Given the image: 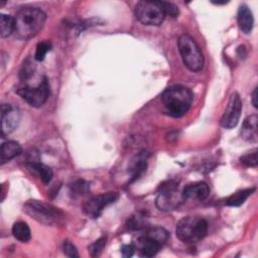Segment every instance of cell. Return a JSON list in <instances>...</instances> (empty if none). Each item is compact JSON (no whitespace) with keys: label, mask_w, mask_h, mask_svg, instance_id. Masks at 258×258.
I'll list each match as a JSON object with an SVG mask.
<instances>
[{"label":"cell","mask_w":258,"mask_h":258,"mask_svg":"<svg viewBox=\"0 0 258 258\" xmlns=\"http://www.w3.org/2000/svg\"><path fill=\"white\" fill-rule=\"evenodd\" d=\"M17 38L27 40L34 37L44 26L46 15L37 7L21 8L14 17Z\"/></svg>","instance_id":"6da1fadb"},{"label":"cell","mask_w":258,"mask_h":258,"mask_svg":"<svg viewBox=\"0 0 258 258\" xmlns=\"http://www.w3.org/2000/svg\"><path fill=\"white\" fill-rule=\"evenodd\" d=\"M161 102L167 115L179 118L182 117L190 108L192 94L186 87L179 85L172 86L162 93Z\"/></svg>","instance_id":"7a4b0ae2"},{"label":"cell","mask_w":258,"mask_h":258,"mask_svg":"<svg viewBox=\"0 0 258 258\" xmlns=\"http://www.w3.org/2000/svg\"><path fill=\"white\" fill-rule=\"evenodd\" d=\"M169 234L162 227H151L142 231L133 245L141 257H153L168 240Z\"/></svg>","instance_id":"3957f363"},{"label":"cell","mask_w":258,"mask_h":258,"mask_svg":"<svg viewBox=\"0 0 258 258\" xmlns=\"http://www.w3.org/2000/svg\"><path fill=\"white\" fill-rule=\"evenodd\" d=\"M175 233L176 237L183 243H198L208 233V222L200 216L183 217L176 224Z\"/></svg>","instance_id":"277c9868"},{"label":"cell","mask_w":258,"mask_h":258,"mask_svg":"<svg viewBox=\"0 0 258 258\" xmlns=\"http://www.w3.org/2000/svg\"><path fill=\"white\" fill-rule=\"evenodd\" d=\"M23 211L35 221L46 226L59 224L63 219V214L59 209L42 201H27L23 206Z\"/></svg>","instance_id":"5b68a950"},{"label":"cell","mask_w":258,"mask_h":258,"mask_svg":"<svg viewBox=\"0 0 258 258\" xmlns=\"http://www.w3.org/2000/svg\"><path fill=\"white\" fill-rule=\"evenodd\" d=\"M178 49L185 67L191 72H200L204 67V56L196 40L188 34L178 38Z\"/></svg>","instance_id":"8992f818"},{"label":"cell","mask_w":258,"mask_h":258,"mask_svg":"<svg viewBox=\"0 0 258 258\" xmlns=\"http://www.w3.org/2000/svg\"><path fill=\"white\" fill-rule=\"evenodd\" d=\"M184 202L182 190L174 180H167L160 184L155 200V205L160 211L169 212L177 209Z\"/></svg>","instance_id":"52a82bcc"},{"label":"cell","mask_w":258,"mask_h":258,"mask_svg":"<svg viewBox=\"0 0 258 258\" xmlns=\"http://www.w3.org/2000/svg\"><path fill=\"white\" fill-rule=\"evenodd\" d=\"M135 16L144 25H160L165 13L160 1H139L135 6Z\"/></svg>","instance_id":"ba28073f"},{"label":"cell","mask_w":258,"mask_h":258,"mask_svg":"<svg viewBox=\"0 0 258 258\" xmlns=\"http://www.w3.org/2000/svg\"><path fill=\"white\" fill-rule=\"evenodd\" d=\"M18 95L25 100L30 106L38 108L41 107L49 96V84L45 77L35 86H24L17 91Z\"/></svg>","instance_id":"9c48e42d"},{"label":"cell","mask_w":258,"mask_h":258,"mask_svg":"<svg viewBox=\"0 0 258 258\" xmlns=\"http://www.w3.org/2000/svg\"><path fill=\"white\" fill-rule=\"evenodd\" d=\"M118 198L119 195L114 191L91 197L85 202L83 206V211L88 217L92 219H97L102 215L104 209L109 205L114 204L118 200Z\"/></svg>","instance_id":"30bf717a"},{"label":"cell","mask_w":258,"mask_h":258,"mask_svg":"<svg viewBox=\"0 0 258 258\" xmlns=\"http://www.w3.org/2000/svg\"><path fill=\"white\" fill-rule=\"evenodd\" d=\"M242 111V101L238 93H233L230 96L226 110L221 118V125L226 129H231L237 126Z\"/></svg>","instance_id":"8fae6325"},{"label":"cell","mask_w":258,"mask_h":258,"mask_svg":"<svg viewBox=\"0 0 258 258\" xmlns=\"http://www.w3.org/2000/svg\"><path fill=\"white\" fill-rule=\"evenodd\" d=\"M20 121V114L17 110L13 109L9 104H3L1 106V132L2 136H6L14 131Z\"/></svg>","instance_id":"7c38bea8"},{"label":"cell","mask_w":258,"mask_h":258,"mask_svg":"<svg viewBox=\"0 0 258 258\" xmlns=\"http://www.w3.org/2000/svg\"><path fill=\"white\" fill-rule=\"evenodd\" d=\"M210 188L207 182L197 181L185 185L182 189L184 201H204L208 198Z\"/></svg>","instance_id":"4fadbf2b"},{"label":"cell","mask_w":258,"mask_h":258,"mask_svg":"<svg viewBox=\"0 0 258 258\" xmlns=\"http://www.w3.org/2000/svg\"><path fill=\"white\" fill-rule=\"evenodd\" d=\"M149 157V153L145 150L138 152L129 162L128 165V173L131 176L132 180L137 179L147 167V160Z\"/></svg>","instance_id":"5bb4252c"},{"label":"cell","mask_w":258,"mask_h":258,"mask_svg":"<svg viewBox=\"0 0 258 258\" xmlns=\"http://www.w3.org/2000/svg\"><path fill=\"white\" fill-rule=\"evenodd\" d=\"M257 115L248 116L242 124L241 127V137L249 142H257L258 134H257Z\"/></svg>","instance_id":"9a60e30c"},{"label":"cell","mask_w":258,"mask_h":258,"mask_svg":"<svg viewBox=\"0 0 258 258\" xmlns=\"http://www.w3.org/2000/svg\"><path fill=\"white\" fill-rule=\"evenodd\" d=\"M237 19H238L239 28L241 29L242 32H244L245 34H248L252 31L254 18H253L251 9L246 4H243L239 7Z\"/></svg>","instance_id":"2e32d148"},{"label":"cell","mask_w":258,"mask_h":258,"mask_svg":"<svg viewBox=\"0 0 258 258\" xmlns=\"http://www.w3.org/2000/svg\"><path fill=\"white\" fill-rule=\"evenodd\" d=\"M22 151L21 145L13 140H9L4 142L1 145V164H4L8 161H10L11 159H13L14 157L18 156Z\"/></svg>","instance_id":"e0dca14e"},{"label":"cell","mask_w":258,"mask_h":258,"mask_svg":"<svg viewBox=\"0 0 258 258\" xmlns=\"http://www.w3.org/2000/svg\"><path fill=\"white\" fill-rule=\"evenodd\" d=\"M28 167L35 171L39 177L41 178V180L44 182V183H48L50 182V180L52 179V176H53V172H52V169L43 164L42 162H40L39 160L37 159H30L28 161Z\"/></svg>","instance_id":"ac0fdd59"},{"label":"cell","mask_w":258,"mask_h":258,"mask_svg":"<svg viewBox=\"0 0 258 258\" xmlns=\"http://www.w3.org/2000/svg\"><path fill=\"white\" fill-rule=\"evenodd\" d=\"M255 187L246 188L243 190H239L233 195H231L229 198L225 200V205L229 207H239L244 204V202L252 195V192L255 190Z\"/></svg>","instance_id":"d6986e66"},{"label":"cell","mask_w":258,"mask_h":258,"mask_svg":"<svg viewBox=\"0 0 258 258\" xmlns=\"http://www.w3.org/2000/svg\"><path fill=\"white\" fill-rule=\"evenodd\" d=\"M12 234L15 239L20 242H27L30 239L31 233L28 225L24 222H16L12 227Z\"/></svg>","instance_id":"ffe728a7"},{"label":"cell","mask_w":258,"mask_h":258,"mask_svg":"<svg viewBox=\"0 0 258 258\" xmlns=\"http://www.w3.org/2000/svg\"><path fill=\"white\" fill-rule=\"evenodd\" d=\"M15 30L14 17L6 14L0 15V34L1 37H7L11 35Z\"/></svg>","instance_id":"44dd1931"},{"label":"cell","mask_w":258,"mask_h":258,"mask_svg":"<svg viewBox=\"0 0 258 258\" xmlns=\"http://www.w3.org/2000/svg\"><path fill=\"white\" fill-rule=\"evenodd\" d=\"M144 225H145V217L140 214H136L132 216L127 221V227L131 230H141L145 227Z\"/></svg>","instance_id":"7402d4cb"},{"label":"cell","mask_w":258,"mask_h":258,"mask_svg":"<svg viewBox=\"0 0 258 258\" xmlns=\"http://www.w3.org/2000/svg\"><path fill=\"white\" fill-rule=\"evenodd\" d=\"M51 48V43L48 41H41L36 45V49H35V54H34V58L37 61H41L44 59L46 53L50 50Z\"/></svg>","instance_id":"603a6c76"},{"label":"cell","mask_w":258,"mask_h":258,"mask_svg":"<svg viewBox=\"0 0 258 258\" xmlns=\"http://www.w3.org/2000/svg\"><path fill=\"white\" fill-rule=\"evenodd\" d=\"M72 194L74 197H82L85 196L89 191V184L85 180H78L72 186Z\"/></svg>","instance_id":"cb8c5ba5"},{"label":"cell","mask_w":258,"mask_h":258,"mask_svg":"<svg viewBox=\"0 0 258 258\" xmlns=\"http://www.w3.org/2000/svg\"><path fill=\"white\" fill-rule=\"evenodd\" d=\"M34 71H35V66H34V63L28 58V59H26V60L23 62L22 68H21L20 73H19V77H20V79L23 80V81H24V80H27V79H29V78L33 75Z\"/></svg>","instance_id":"d4e9b609"},{"label":"cell","mask_w":258,"mask_h":258,"mask_svg":"<svg viewBox=\"0 0 258 258\" xmlns=\"http://www.w3.org/2000/svg\"><path fill=\"white\" fill-rule=\"evenodd\" d=\"M240 161L241 163H243L244 165L246 166H252V167H255L257 166V149H253L251 150L250 152L242 155L240 157Z\"/></svg>","instance_id":"484cf974"},{"label":"cell","mask_w":258,"mask_h":258,"mask_svg":"<svg viewBox=\"0 0 258 258\" xmlns=\"http://www.w3.org/2000/svg\"><path fill=\"white\" fill-rule=\"evenodd\" d=\"M105 244H106V238H104V237L98 239V240L95 241L93 244H91V245L89 246V248H88V249H89V252H90V254H91V256H93V257L99 256V255L101 254V252H102V250H103Z\"/></svg>","instance_id":"4316f807"},{"label":"cell","mask_w":258,"mask_h":258,"mask_svg":"<svg viewBox=\"0 0 258 258\" xmlns=\"http://www.w3.org/2000/svg\"><path fill=\"white\" fill-rule=\"evenodd\" d=\"M62 250H63V253L64 255H67L68 257H71V258H77L79 257V254H78V250L76 248V246L71 243L70 241H64L63 244H62Z\"/></svg>","instance_id":"83f0119b"},{"label":"cell","mask_w":258,"mask_h":258,"mask_svg":"<svg viewBox=\"0 0 258 258\" xmlns=\"http://www.w3.org/2000/svg\"><path fill=\"white\" fill-rule=\"evenodd\" d=\"M160 2H161V6L163 8L165 15H169L171 17H176L178 15L179 10H178L177 6H175L174 4L169 3V2H163V1H160Z\"/></svg>","instance_id":"f1b7e54d"},{"label":"cell","mask_w":258,"mask_h":258,"mask_svg":"<svg viewBox=\"0 0 258 258\" xmlns=\"http://www.w3.org/2000/svg\"><path fill=\"white\" fill-rule=\"evenodd\" d=\"M135 247L133 244H128V245H123L121 248V252L124 257H131L134 254Z\"/></svg>","instance_id":"f546056e"},{"label":"cell","mask_w":258,"mask_h":258,"mask_svg":"<svg viewBox=\"0 0 258 258\" xmlns=\"http://www.w3.org/2000/svg\"><path fill=\"white\" fill-rule=\"evenodd\" d=\"M252 104L254 108H257V88H255L252 93Z\"/></svg>","instance_id":"4dcf8cb0"}]
</instances>
